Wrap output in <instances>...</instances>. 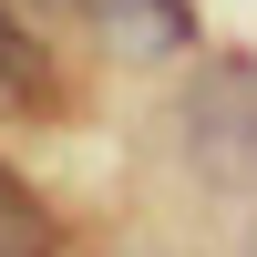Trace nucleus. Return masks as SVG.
<instances>
[{
    "instance_id": "3",
    "label": "nucleus",
    "mask_w": 257,
    "mask_h": 257,
    "mask_svg": "<svg viewBox=\"0 0 257 257\" xmlns=\"http://www.w3.org/2000/svg\"><path fill=\"white\" fill-rule=\"evenodd\" d=\"M0 257H62V216L0 165Z\"/></svg>"
},
{
    "instance_id": "4",
    "label": "nucleus",
    "mask_w": 257,
    "mask_h": 257,
    "mask_svg": "<svg viewBox=\"0 0 257 257\" xmlns=\"http://www.w3.org/2000/svg\"><path fill=\"white\" fill-rule=\"evenodd\" d=\"M0 82H11V93H41V41L21 31L11 11H0Z\"/></svg>"
},
{
    "instance_id": "5",
    "label": "nucleus",
    "mask_w": 257,
    "mask_h": 257,
    "mask_svg": "<svg viewBox=\"0 0 257 257\" xmlns=\"http://www.w3.org/2000/svg\"><path fill=\"white\" fill-rule=\"evenodd\" d=\"M41 11H72V0H41Z\"/></svg>"
},
{
    "instance_id": "2",
    "label": "nucleus",
    "mask_w": 257,
    "mask_h": 257,
    "mask_svg": "<svg viewBox=\"0 0 257 257\" xmlns=\"http://www.w3.org/2000/svg\"><path fill=\"white\" fill-rule=\"evenodd\" d=\"M72 11L93 21V41L113 62H196L206 52L196 0H72Z\"/></svg>"
},
{
    "instance_id": "6",
    "label": "nucleus",
    "mask_w": 257,
    "mask_h": 257,
    "mask_svg": "<svg viewBox=\"0 0 257 257\" xmlns=\"http://www.w3.org/2000/svg\"><path fill=\"white\" fill-rule=\"evenodd\" d=\"M0 93H11V82H0Z\"/></svg>"
},
{
    "instance_id": "1",
    "label": "nucleus",
    "mask_w": 257,
    "mask_h": 257,
    "mask_svg": "<svg viewBox=\"0 0 257 257\" xmlns=\"http://www.w3.org/2000/svg\"><path fill=\"white\" fill-rule=\"evenodd\" d=\"M175 144L196 165V185L257 196V62L247 52H196V72L175 93Z\"/></svg>"
}]
</instances>
